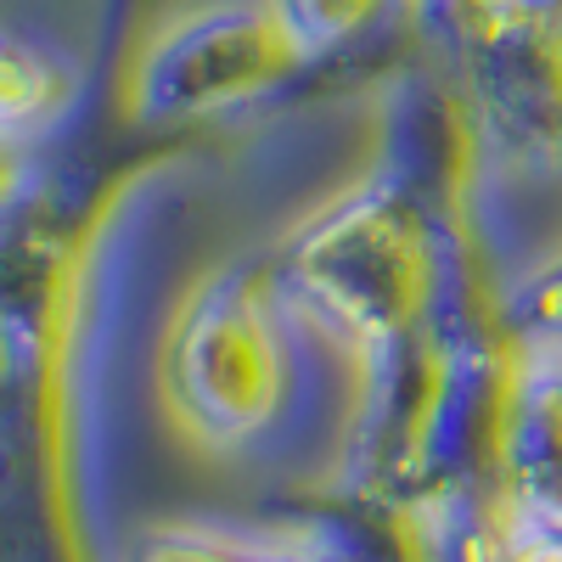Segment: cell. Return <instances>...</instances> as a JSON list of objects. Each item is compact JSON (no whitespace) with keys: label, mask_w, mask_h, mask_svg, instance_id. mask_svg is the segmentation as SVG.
I'll return each instance as SVG.
<instances>
[{"label":"cell","mask_w":562,"mask_h":562,"mask_svg":"<svg viewBox=\"0 0 562 562\" xmlns=\"http://www.w3.org/2000/svg\"><path fill=\"white\" fill-rule=\"evenodd\" d=\"M164 389L203 439H254L276 422L288 349L276 304L254 276L225 270L192 293L164 349Z\"/></svg>","instance_id":"cell-1"},{"label":"cell","mask_w":562,"mask_h":562,"mask_svg":"<svg viewBox=\"0 0 562 562\" xmlns=\"http://www.w3.org/2000/svg\"><path fill=\"white\" fill-rule=\"evenodd\" d=\"M310 52L270 0H225L164 23L130 68V113L147 124H209L281 90Z\"/></svg>","instance_id":"cell-2"},{"label":"cell","mask_w":562,"mask_h":562,"mask_svg":"<svg viewBox=\"0 0 562 562\" xmlns=\"http://www.w3.org/2000/svg\"><path fill=\"white\" fill-rule=\"evenodd\" d=\"M79 102V74L18 29H0V147L23 153L29 140L52 135Z\"/></svg>","instance_id":"cell-3"},{"label":"cell","mask_w":562,"mask_h":562,"mask_svg":"<svg viewBox=\"0 0 562 562\" xmlns=\"http://www.w3.org/2000/svg\"><path fill=\"white\" fill-rule=\"evenodd\" d=\"M135 562H349L315 540H270V535H220V529H180L153 535Z\"/></svg>","instance_id":"cell-4"},{"label":"cell","mask_w":562,"mask_h":562,"mask_svg":"<svg viewBox=\"0 0 562 562\" xmlns=\"http://www.w3.org/2000/svg\"><path fill=\"white\" fill-rule=\"evenodd\" d=\"M389 7L394 0H270V12L288 23V34L310 52V63L326 52H344L366 29H378Z\"/></svg>","instance_id":"cell-5"},{"label":"cell","mask_w":562,"mask_h":562,"mask_svg":"<svg viewBox=\"0 0 562 562\" xmlns=\"http://www.w3.org/2000/svg\"><path fill=\"white\" fill-rule=\"evenodd\" d=\"M12 203H18V153L0 147V220H7Z\"/></svg>","instance_id":"cell-6"}]
</instances>
